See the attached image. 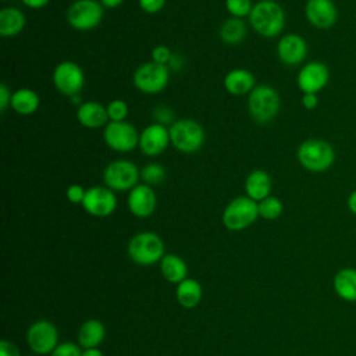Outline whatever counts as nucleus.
I'll return each instance as SVG.
<instances>
[{
	"mask_svg": "<svg viewBox=\"0 0 356 356\" xmlns=\"http://www.w3.org/2000/svg\"><path fill=\"white\" fill-rule=\"evenodd\" d=\"M29 356H38V355H29Z\"/></svg>",
	"mask_w": 356,
	"mask_h": 356,
	"instance_id": "obj_45",
	"label": "nucleus"
},
{
	"mask_svg": "<svg viewBox=\"0 0 356 356\" xmlns=\"http://www.w3.org/2000/svg\"><path fill=\"white\" fill-rule=\"evenodd\" d=\"M25 26V15L15 7H4L0 10V35L15 36Z\"/></svg>",
	"mask_w": 356,
	"mask_h": 356,
	"instance_id": "obj_26",
	"label": "nucleus"
},
{
	"mask_svg": "<svg viewBox=\"0 0 356 356\" xmlns=\"http://www.w3.org/2000/svg\"><path fill=\"white\" fill-rule=\"evenodd\" d=\"M254 86L256 81L253 74L245 68L231 70L224 78V88L234 96H243L250 93Z\"/></svg>",
	"mask_w": 356,
	"mask_h": 356,
	"instance_id": "obj_21",
	"label": "nucleus"
},
{
	"mask_svg": "<svg viewBox=\"0 0 356 356\" xmlns=\"http://www.w3.org/2000/svg\"><path fill=\"white\" fill-rule=\"evenodd\" d=\"M100 1V4L103 6V7H106V8H117L118 6H121V3L124 1V0H99Z\"/></svg>",
	"mask_w": 356,
	"mask_h": 356,
	"instance_id": "obj_43",
	"label": "nucleus"
},
{
	"mask_svg": "<svg viewBox=\"0 0 356 356\" xmlns=\"http://www.w3.org/2000/svg\"><path fill=\"white\" fill-rule=\"evenodd\" d=\"M172 146L181 153H196L204 142V131L202 125L189 118L174 121L168 128Z\"/></svg>",
	"mask_w": 356,
	"mask_h": 356,
	"instance_id": "obj_5",
	"label": "nucleus"
},
{
	"mask_svg": "<svg viewBox=\"0 0 356 356\" xmlns=\"http://www.w3.org/2000/svg\"><path fill=\"white\" fill-rule=\"evenodd\" d=\"M159 264L163 278L171 284L178 285L188 278V266L185 260L175 253H165Z\"/></svg>",
	"mask_w": 356,
	"mask_h": 356,
	"instance_id": "obj_24",
	"label": "nucleus"
},
{
	"mask_svg": "<svg viewBox=\"0 0 356 356\" xmlns=\"http://www.w3.org/2000/svg\"><path fill=\"white\" fill-rule=\"evenodd\" d=\"M129 259L138 266H153L160 263L164 252L163 239L152 231H142L135 234L127 246Z\"/></svg>",
	"mask_w": 356,
	"mask_h": 356,
	"instance_id": "obj_3",
	"label": "nucleus"
},
{
	"mask_svg": "<svg viewBox=\"0 0 356 356\" xmlns=\"http://www.w3.org/2000/svg\"><path fill=\"white\" fill-rule=\"evenodd\" d=\"M49 356H82V348L75 342H61Z\"/></svg>",
	"mask_w": 356,
	"mask_h": 356,
	"instance_id": "obj_33",
	"label": "nucleus"
},
{
	"mask_svg": "<svg viewBox=\"0 0 356 356\" xmlns=\"http://www.w3.org/2000/svg\"><path fill=\"white\" fill-rule=\"evenodd\" d=\"M49 1H50V0H22V3H24L26 7L35 8V10L43 8L44 6H47Z\"/></svg>",
	"mask_w": 356,
	"mask_h": 356,
	"instance_id": "obj_41",
	"label": "nucleus"
},
{
	"mask_svg": "<svg viewBox=\"0 0 356 356\" xmlns=\"http://www.w3.org/2000/svg\"><path fill=\"white\" fill-rule=\"evenodd\" d=\"M85 193H86V191L81 186V185H78V184H72V185H70L68 188H67V192H65V195H67V199L71 202V203H81L82 204V202H83V197H85Z\"/></svg>",
	"mask_w": 356,
	"mask_h": 356,
	"instance_id": "obj_36",
	"label": "nucleus"
},
{
	"mask_svg": "<svg viewBox=\"0 0 356 356\" xmlns=\"http://www.w3.org/2000/svg\"><path fill=\"white\" fill-rule=\"evenodd\" d=\"M171 57H172V53H171L170 47H167L164 44H159L152 50V61H154L157 64L167 65V64H170Z\"/></svg>",
	"mask_w": 356,
	"mask_h": 356,
	"instance_id": "obj_34",
	"label": "nucleus"
},
{
	"mask_svg": "<svg viewBox=\"0 0 356 356\" xmlns=\"http://www.w3.org/2000/svg\"><path fill=\"white\" fill-rule=\"evenodd\" d=\"M225 7L232 17L242 18L250 15L253 4L250 0H225Z\"/></svg>",
	"mask_w": 356,
	"mask_h": 356,
	"instance_id": "obj_31",
	"label": "nucleus"
},
{
	"mask_svg": "<svg viewBox=\"0 0 356 356\" xmlns=\"http://www.w3.org/2000/svg\"><path fill=\"white\" fill-rule=\"evenodd\" d=\"M165 1L167 0H139V6L145 13L154 14L165 6Z\"/></svg>",
	"mask_w": 356,
	"mask_h": 356,
	"instance_id": "obj_37",
	"label": "nucleus"
},
{
	"mask_svg": "<svg viewBox=\"0 0 356 356\" xmlns=\"http://www.w3.org/2000/svg\"><path fill=\"white\" fill-rule=\"evenodd\" d=\"M300 165L310 172H324L335 161V150L331 143L320 138L303 140L296 152Z\"/></svg>",
	"mask_w": 356,
	"mask_h": 356,
	"instance_id": "obj_2",
	"label": "nucleus"
},
{
	"mask_svg": "<svg viewBox=\"0 0 356 356\" xmlns=\"http://www.w3.org/2000/svg\"><path fill=\"white\" fill-rule=\"evenodd\" d=\"M127 204L129 211L139 218L152 216L157 206V197L153 188L147 184H138L128 193Z\"/></svg>",
	"mask_w": 356,
	"mask_h": 356,
	"instance_id": "obj_17",
	"label": "nucleus"
},
{
	"mask_svg": "<svg viewBox=\"0 0 356 356\" xmlns=\"http://www.w3.org/2000/svg\"><path fill=\"white\" fill-rule=\"evenodd\" d=\"M106 108L110 121H125V117L128 115V104L120 99L111 100Z\"/></svg>",
	"mask_w": 356,
	"mask_h": 356,
	"instance_id": "obj_32",
	"label": "nucleus"
},
{
	"mask_svg": "<svg viewBox=\"0 0 356 356\" xmlns=\"http://www.w3.org/2000/svg\"><path fill=\"white\" fill-rule=\"evenodd\" d=\"M106 327L97 318H89L78 328V343L82 349L99 348L104 341Z\"/></svg>",
	"mask_w": 356,
	"mask_h": 356,
	"instance_id": "obj_23",
	"label": "nucleus"
},
{
	"mask_svg": "<svg viewBox=\"0 0 356 356\" xmlns=\"http://www.w3.org/2000/svg\"><path fill=\"white\" fill-rule=\"evenodd\" d=\"M248 107L252 118L260 124L273 121L280 113L281 99L278 92L266 83L256 85L249 93Z\"/></svg>",
	"mask_w": 356,
	"mask_h": 356,
	"instance_id": "obj_4",
	"label": "nucleus"
},
{
	"mask_svg": "<svg viewBox=\"0 0 356 356\" xmlns=\"http://www.w3.org/2000/svg\"><path fill=\"white\" fill-rule=\"evenodd\" d=\"M302 106L306 110H314L318 106V96H317V93H303V96H302Z\"/></svg>",
	"mask_w": 356,
	"mask_h": 356,
	"instance_id": "obj_40",
	"label": "nucleus"
},
{
	"mask_svg": "<svg viewBox=\"0 0 356 356\" xmlns=\"http://www.w3.org/2000/svg\"><path fill=\"white\" fill-rule=\"evenodd\" d=\"M170 81V70L167 65L154 61L143 63L134 72V85L143 93L154 95L164 90Z\"/></svg>",
	"mask_w": 356,
	"mask_h": 356,
	"instance_id": "obj_9",
	"label": "nucleus"
},
{
	"mask_svg": "<svg viewBox=\"0 0 356 356\" xmlns=\"http://www.w3.org/2000/svg\"><path fill=\"white\" fill-rule=\"evenodd\" d=\"M140 171L138 167L125 159L108 163L103 171V181L111 191H131L138 185Z\"/></svg>",
	"mask_w": 356,
	"mask_h": 356,
	"instance_id": "obj_8",
	"label": "nucleus"
},
{
	"mask_svg": "<svg viewBox=\"0 0 356 356\" xmlns=\"http://www.w3.org/2000/svg\"><path fill=\"white\" fill-rule=\"evenodd\" d=\"M82 356H104L99 348H88L82 349Z\"/></svg>",
	"mask_w": 356,
	"mask_h": 356,
	"instance_id": "obj_44",
	"label": "nucleus"
},
{
	"mask_svg": "<svg viewBox=\"0 0 356 356\" xmlns=\"http://www.w3.org/2000/svg\"><path fill=\"white\" fill-rule=\"evenodd\" d=\"M246 36V24L242 18L231 17L225 19L220 28V38L224 43L228 44H238Z\"/></svg>",
	"mask_w": 356,
	"mask_h": 356,
	"instance_id": "obj_28",
	"label": "nucleus"
},
{
	"mask_svg": "<svg viewBox=\"0 0 356 356\" xmlns=\"http://www.w3.org/2000/svg\"><path fill=\"white\" fill-rule=\"evenodd\" d=\"M103 18V6L97 0H75L67 10V21L76 31L95 29Z\"/></svg>",
	"mask_w": 356,
	"mask_h": 356,
	"instance_id": "obj_10",
	"label": "nucleus"
},
{
	"mask_svg": "<svg viewBox=\"0 0 356 356\" xmlns=\"http://www.w3.org/2000/svg\"><path fill=\"white\" fill-rule=\"evenodd\" d=\"M39 103H40V100L35 90L28 89V88H21V89H17L15 92H13L10 106L15 113H18L21 115H29L38 110Z\"/></svg>",
	"mask_w": 356,
	"mask_h": 356,
	"instance_id": "obj_27",
	"label": "nucleus"
},
{
	"mask_svg": "<svg viewBox=\"0 0 356 356\" xmlns=\"http://www.w3.org/2000/svg\"><path fill=\"white\" fill-rule=\"evenodd\" d=\"M53 83L60 93L70 97L78 96L85 85L83 70L74 61H61L53 71Z\"/></svg>",
	"mask_w": 356,
	"mask_h": 356,
	"instance_id": "obj_11",
	"label": "nucleus"
},
{
	"mask_svg": "<svg viewBox=\"0 0 356 356\" xmlns=\"http://www.w3.org/2000/svg\"><path fill=\"white\" fill-rule=\"evenodd\" d=\"M76 120L86 128H100L108 120L107 108L97 102H83L76 108Z\"/></svg>",
	"mask_w": 356,
	"mask_h": 356,
	"instance_id": "obj_20",
	"label": "nucleus"
},
{
	"mask_svg": "<svg viewBox=\"0 0 356 356\" xmlns=\"http://www.w3.org/2000/svg\"><path fill=\"white\" fill-rule=\"evenodd\" d=\"M106 145L121 153H128L139 145V135L135 127L127 121H110L103 132Z\"/></svg>",
	"mask_w": 356,
	"mask_h": 356,
	"instance_id": "obj_12",
	"label": "nucleus"
},
{
	"mask_svg": "<svg viewBox=\"0 0 356 356\" xmlns=\"http://www.w3.org/2000/svg\"><path fill=\"white\" fill-rule=\"evenodd\" d=\"M335 295L349 303H356V268L342 267L332 278Z\"/></svg>",
	"mask_w": 356,
	"mask_h": 356,
	"instance_id": "obj_19",
	"label": "nucleus"
},
{
	"mask_svg": "<svg viewBox=\"0 0 356 356\" xmlns=\"http://www.w3.org/2000/svg\"><path fill=\"white\" fill-rule=\"evenodd\" d=\"M246 196L254 202H260L270 196L271 192V178L264 170H253L248 174L245 179Z\"/></svg>",
	"mask_w": 356,
	"mask_h": 356,
	"instance_id": "obj_22",
	"label": "nucleus"
},
{
	"mask_svg": "<svg viewBox=\"0 0 356 356\" xmlns=\"http://www.w3.org/2000/svg\"><path fill=\"white\" fill-rule=\"evenodd\" d=\"M153 115L157 124L165 125L170 124L174 120V111L167 106H159L153 110Z\"/></svg>",
	"mask_w": 356,
	"mask_h": 356,
	"instance_id": "obj_35",
	"label": "nucleus"
},
{
	"mask_svg": "<svg viewBox=\"0 0 356 356\" xmlns=\"http://www.w3.org/2000/svg\"><path fill=\"white\" fill-rule=\"evenodd\" d=\"M203 296V289L202 285L195 278H186L182 282L177 285L175 289V298L178 303L185 307V309H193L196 307Z\"/></svg>",
	"mask_w": 356,
	"mask_h": 356,
	"instance_id": "obj_25",
	"label": "nucleus"
},
{
	"mask_svg": "<svg viewBox=\"0 0 356 356\" xmlns=\"http://www.w3.org/2000/svg\"><path fill=\"white\" fill-rule=\"evenodd\" d=\"M249 22L259 35L264 38H275L285 26V13L277 1L261 0L253 6Z\"/></svg>",
	"mask_w": 356,
	"mask_h": 356,
	"instance_id": "obj_1",
	"label": "nucleus"
},
{
	"mask_svg": "<svg viewBox=\"0 0 356 356\" xmlns=\"http://www.w3.org/2000/svg\"><path fill=\"white\" fill-rule=\"evenodd\" d=\"M11 96H13V93L10 92L7 85L4 82H1L0 83V110H1V113H4L7 110V107L11 104Z\"/></svg>",
	"mask_w": 356,
	"mask_h": 356,
	"instance_id": "obj_39",
	"label": "nucleus"
},
{
	"mask_svg": "<svg viewBox=\"0 0 356 356\" xmlns=\"http://www.w3.org/2000/svg\"><path fill=\"white\" fill-rule=\"evenodd\" d=\"M259 216L264 220H275L282 214L284 204L275 196H267L259 203Z\"/></svg>",
	"mask_w": 356,
	"mask_h": 356,
	"instance_id": "obj_29",
	"label": "nucleus"
},
{
	"mask_svg": "<svg viewBox=\"0 0 356 356\" xmlns=\"http://www.w3.org/2000/svg\"><path fill=\"white\" fill-rule=\"evenodd\" d=\"M259 204L248 196L232 199L222 211V224L229 231H242L259 218Z\"/></svg>",
	"mask_w": 356,
	"mask_h": 356,
	"instance_id": "obj_6",
	"label": "nucleus"
},
{
	"mask_svg": "<svg viewBox=\"0 0 356 356\" xmlns=\"http://www.w3.org/2000/svg\"><path fill=\"white\" fill-rule=\"evenodd\" d=\"M165 177L167 174L164 167L157 163H150L140 170V178L143 179V184H147L150 186L161 184L165 179Z\"/></svg>",
	"mask_w": 356,
	"mask_h": 356,
	"instance_id": "obj_30",
	"label": "nucleus"
},
{
	"mask_svg": "<svg viewBox=\"0 0 356 356\" xmlns=\"http://www.w3.org/2000/svg\"><path fill=\"white\" fill-rule=\"evenodd\" d=\"M305 15L314 28L330 29L337 24L338 8L332 0H307Z\"/></svg>",
	"mask_w": 356,
	"mask_h": 356,
	"instance_id": "obj_15",
	"label": "nucleus"
},
{
	"mask_svg": "<svg viewBox=\"0 0 356 356\" xmlns=\"http://www.w3.org/2000/svg\"><path fill=\"white\" fill-rule=\"evenodd\" d=\"M82 207L93 217H107L117 209V197L107 186H92L86 189Z\"/></svg>",
	"mask_w": 356,
	"mask_h": 356,
	"instance_id": "obj_13",
	"label": "nucleus"
},
{
	"mask_svg": "<svg viewBox=\"0 0 356 356\" xmlns=\"http://www.w3.org/2000/svg\"><path fill=\"white\" fill-rule=\"evenodd\" d=\"M171 143L170 132L165 125L153 122L147 125L139 135V149L146 156H159Z\"/></svg>",
	"mask_w": 356,
	"mask_h": 356,
	"instance_id": "obj_16",
	"label": "nucleus"
},
{
	"mask_svg": "<svg viewBox=\"0 0 356 356\" xmlns=\"http://www.w3.org/2000/svg\"><path fill=\"white\" fill-rule=\"evenodd\" d=\"M26 343L33 355H50L58 345V330L50 320L33 321L26 330Z\"/></svg>",
	"mask_w": 356,
	"mask_h": 356,
	"instance_id": "obj_7",
	"label": "nucleus"
},
{
	"mask_svg": "<svg viewBox=\"0 0 356 356\" xmlns=\"http://www.w3.org/2000/svg\"><path fill=\"white\" fill-rule=\"evenodd\" d=\"M346 206H348V210L356 216V189L352 191L346 199Z\"/></svg>",
	"mask_w": 356,
	"mask_h": 356,
	"instance_id": "obj_42",
	"label": "nucleus"
},
{
	"mask_svg": "<svg viewBox=\"0 0 356 356\" xmlns=\"http://www.w3.org/2000/svg\"><path fill=\"white\" fill-rule=\"evenodd\" d=\"M330 81V70L321 61L306 63L296 76L298 88L303 93H318Z\"/></svg>",
	"mask_w": 356,
	"mask_h": 356,
	"instance_id": "obj_14",
	"label": "nucleus"
},
{
	"mask_svg": "<svg viewBox=\"0 0 356 356\" xmlns=\"http://www.w3.org/2000/svg\"><path fill=\"white\" fill-rule=\"evenodd\" d=\"M0 356H21V352L14 342H11L8 339H1L0 341Z\"/></svg>",
	"mask_w": 356,
	"mask_h": 356,
	"instance_id": "obj_38",
	"label": "nucleus"
},
{
	"mask_svg": "<svg viewBox=\"0 0 356 356\" xmlns=\"http://www.w3.org/2000/svg\"><path fill=\"white\" fill-rule=\"evenodd\" d=\"M277 54L281 63L295 67L303 63L307 54V43L305 38L298 33L284 35L277 44Z\"/></svg>",
	"mask_w": 356,
	"mask_h": 356,
	"instance_id": "obj_18",
	"label": "nucleus"
}]
</instances>
